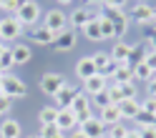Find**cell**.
Returning <instances> with one entry per match:
<instances>
[{"instance_id": "3", "label": "cell", "mask_w": 156, "mask_h": 138, "mask_svg": "<svg viewBox=\"0 0 156 138\" xmlns=\"http://www.w3.org/2000/svg\"><path fill=\"white\" fill-rule=\"evenodd\" d=\"M103 18H108V20L113 23L116 38L126 35V30H129V20H131V18L126 15L123 10H119V8H103Z\"/></svg>"}, {"instance_id": "48", "label": "cell", "mask_w": 156, "mask_h": 138, "mask_svg": "<svg viewBox=\"0 0 156 138\" xmlns=\"http://www.w3.org/2000/svg\"><path fill=\"white\" fill-rule=\"evenodd\" d=\"M86 3H88V5H93V3H103V0H86Z\"/></svg>"}, {"instance_id": "56", "label": "cell", "mask_w": 156, "mask_h": 138, "mask_svg": "<svg viewBox=\"0 0 156 138\" xmlns=\"http://www.w3.org/2000/svg\"><path fill=\"white\" fill-rule=\"evenodd\" d=\"M0 5H3V0H0Z\"/></svg>"}, {"instance_id": "53", "label": "cell", "mask_w": 156, "mask_h": 138, "mask_svg": "<svg viewBox=\"0 0 156 138\" xmlns=\"http://www.w3.org/2000/svg\"><path fill=\"white\" fill-rule=\"evenodd\" d=\"M30 138H41V136H30Z\"/></svg>"}, {"instance_id": "44", "label": "cell", "mask_w": 156, "mask_h": 138, "mask_svg": "<svg viewBox=\"0 0 156 138\" xmlns=\"http://www.w3.org/2000/svg\"><path fill=\"white\" fill-rule=\"evenodd\" d=\"M68 138H88V136H86L81 128H76V131H71V136H68Z\"/></svg>"}, {"instance_id": "40", "label": "cell", "mask_w": 156, "mask_h": 138, "mask_svg": "<svg viewBox=\"0 0 156 138\" xmlns=\"http://www.w3.org/2000/svg\"><path fill=\"white\" fill-rule=\"evenodd\" d=\"M139 138H156V128H136Z\"/></svg>"}, {"instance_id": "8", "label": "cell", "mask_w": 156, "mask_h": 138, "mask_svg": "<svg viewBox=\"0 0 156 138\" xmlns=\"http://www.w3.org/2000/svg\"><path fill=\"white\" fill-rule=\"evenodd\" d=\"M91 60H93V65H96V73H101V75H106V78L113 75L116 68H119V63L111 58V53H93Z\"/></svg>"}, {"instance_id": "7", "label": "cell", "mask_w": 156, "mask_h": 138, "mask_svg": "<svg viewBox=\"0 0 156 138\" xmlns=\"http://www.w3.org/2000/svg\"><path fill=\"white\" fill-rule=\"evenodd\" d=\"M63 85H66V78L61 73H45V75H41V83H38L41 93H45V95H55Z\"/></svg>"}, {"instance_id": "4", "label": "cell", "mask_w": 156, "mask_h": 138, "mask_svg": "<svg viewBox=\"0 0 156 138\" xmlns=\"http://www.w3.org/2000/svg\"><path fill=\"white\" fill-rule=\"evenodd\" d=\"M71 111L78 118V126H83L86 121H91V118H93V113H91V98L86 95V93H78L73 98V103H71Z\"/></svg>"}, {"instance_id": "26", "label": "cell", "mask_w": 156, "mask_h": 138, "mask_svg": "<svg viewBox=\"0 0 156 138\" xmlns=\"http://www.w3.org/2000/svg\"><path fill=\"white\" fill-rule=\"evenodd\" d=\"M136 126H139V128H156V116L141 108L139 116H136Z\"/></svg>"}, {"instance_id": "49", "label": "cell", "mask_w": 156, "mask_h": 138, "mask_svg": "<svg viewBox=\"0 0 156 138\" xmlns=\"http://www.w3.org/2000/svg\"><path fill=\"white\" fill-rule=\"evenodd\" d=\"M25 3H30V0H18V5H25Z\"/></svg>"}, {"instance_id": "43", "label": "cell", "mask_w": 156, "mask_h": 138, "mask_svg": "<svg viewBox=\"0 0 156 138\" xmlns=\"http://www.w3.org/2000/svg\"><path fill=\"white\" fill-rule=\"evenodd\" d=\"M149 48L156 50V30H154V28H151V35H149Z\"/></svg>"}, {"instance_id": "10", "label": "cell", "mask_w": 156, "mask_h": 138, "mask_svg": "<svg viewBox=\"0 0 156 138\" xmlns=\"http://www.w3.org/2000/svg\"><path fill=\"white\" fill-rule=\"evenodd\" d=\"M129 18H133V23H139V25H151L154 18H156V8L146 5V3H136L131 8V15Z\"/></svg>"}, {"instance_id": "32", "label": "cell", "mask_w": 156, "mask_h": 138, "mask_svg": "<svg viewBox=\"0 0 156 138\" xmlns=\"http://www.w3.org/2000/svg\"><path fill=\"white\" fill-rule=\"evenodd\" d=\"M63 131L58 128V123H48V126H41V138H55V136H61Z\"/></svg>"}, {"instance_id": "22", "label": "cell", "mask_w": 156, "mask_h": 138, "mask_svg": "<svg viewBox=\"0 0 156 138\" xmlns=\"http://www.w3.org/2000/svg\"><path fill=\"white\" fill-rule=\"evenodd\" d=\"M119 85H123V83H131L133 81V68L129 65V63H119V68H116V73L111 75Z\"/></svg>"}, {"instance_id": "41", "label": "cell", "mask_w": 156, "mask_h": 138, "mask_svg": "<svg viewBox=\"0 0 156 138\" xmlns=\"http://www.w3.org/2000/svg\"><path fill=\"white\" fill-rule=\"evenodd\" d=\"M126 0H103V8H119V10H123Z\"/></svg>"}, {"instance_id": "20", "label": "cell", "mask_w": 156, "mask_h": 138, "mask_svg": "<svg viewBox=\"0 0 156 138\" xmlns=\"http://www.w3.org/2000/svg\"><path fill=\"white\" fill-rule=\"evenodd\" d=\"M98 121L108 128V126H113V123H119L121 121V113H119V105L116 103H111V105H106L103 111H101V116H98Z\"/></svg>"}, {"instance_id": "6", "label": "cell", "mask_w": 156, "mask_h": 138, "mask_svg": "<svg viewBox=\"0 0 156 138\" xmlns=\"http://www.w3.org/2000/svg\"><path fill=\"white\" fill-rule=\"evenodd\" d=\"M96 18L98 15L93 10H88V8H76V10L68 15V28H71V30H83L91 20H96Z\"/></svg>"}, {"instance_id": "54", "label": "cell", "mask_w": 156, "mask_h": 138, "mask_svg": "<svg viewBox=\"0 0 156 138\" xmlns=\"http://www.w3.org/2000/svg\"><path fill=\"white\" fill-rule=\"evenodd\" d=\"M0 75H3V68H0Z\"/></svg>"}, {"instance_id": "9", "label": "cell", "mask_w": 156, "mask_h": 138, "mask_svg": "<svg viewBox=\"0 0 156 138\" xmlns=\"http://www.w3.org/2000/svg\"><path fill=\"white\" fill-rule=\"evenodd\" d=\"M20 33H23V25L15 20V15H8V18H3L0 20V40H15V38H20Z\"/></svg>"}, {"instance_id": "19", "label": "cell", "mask_w": 156, "mask_h": 138, "mask_svg": "<svg viewBox=\"0 0 156 138\" xmlns=\"http://www.w3.org/2000/svg\"><path fill=\"white\" fill-rule=\"evenodd\" d=\"M129 55H131V45L123 43V40H116L111 48V58L116 63H129Z\"/></svg>"}, {"instance_id": "16", "label": "cell", "mask_w": 156, "mask_h": 138, "mask_svg": "<svg viewBox=\"0 0 156 138\" xmlns=\"http://www.w3.org/2000/svg\"><path fill=\"white\" fill-rule=\"evenodd\" d=\"M30 40L38 43V45H53L55 43V33H51L45 25H41V28H33L30 30Z\"/></svg>"}, {"instance_id": "28", "label": "cell", "mask_w": 156, "mask_h": 138, "mask_svg": "<svg viewBox=\"0 0 156 138\" xmlns=\"http://www.w3.org/2000/svg\"><path fill=\"white\" fill-rule=\"evenodd\" d=\"M146 50H149V45H131V55H129V65L133 68V65H139V63H144V58H146Z\"/></svg>"}, {"instance_id": "14", "label": "cell", "mask_w": 156, "mask_h": 138, "mask_svg": "<svg viewBox=\"0 0 156 138\" xmlns=\"http://www.w3.org/2000/svg\"><path fill=\"white\" fill-rule=\"evenodd\" d=\"M53 48H55V50H61V53H63V50H73V48H76V30L66 28L63 33H58Z\"/></svg>"}, {"instance_id": "23", "label": "cell", "mask_w": 156, "mask_h": 138, "mask_svg": "<svg viewBox=\"0 0 156 138\" xmlns=\"http://www.w3.org/2000/svg\"><path fill=\"white\" fill-rule=\"evenodd\" d=\"M18 136H20V123L13 121V118L3 121V126H0V138H18Z\"/></svg>"}, {"instance_id": "36", "label": "cell", "mask_w": 156, "mask_h": 138, "mask_svg": "<svg viewBox=\"0 0 156 138\" xmlns=\"http://www.w3.org/2000/svg\"><path fill=\"white\" fill-rule=\"evenodd\" d=\"M18 8H20V5H18V0H3L0 10H3V13H10V15H15V13H18Z\"/></svg>"}, {"instance_id": "18", "label": "cell", "mask_w": 156, "mask_h": 138, "mask_svg": "<svg viewBox=\"0 0 156 138\" xmlns=\"http://www.w3.org/2000/svg\"><path fill=\"white\" fill-rule=\"evenodd\" d=\"M10 55H13V60H15V65H25L28 60H30V48H28L25 43H15V45H10Z\"/></svg>"}, {"instance_id": "38", "label": "cell", "mask_w": 156, "mask_h": 138, "mask_svg": "<svg viewBox=\"0 0 156 138\" xmlns=\"http://www.w3.org/2000/svg\"><path fill=\"white\" fill-rule=\"evenodd\" d=\"M146 45H149V43H146ZM144 63L149 65L151 71H156V50H151V48H149V50H146V58H144Z\"/></svg>"}, {"instance_id": "25", "label": "cell", "mask_w": 156, "mask_h": 138, "mask_svg": "<svg viewBox=\"0 0 156 138\" xmlns=\"http://www.w3.org/2000/svg\"><path fill=\"white\" fill-rule=\"evenodd\" d=\"M98 18H101V15H98ZM98 18H96V20H91L88 25L83 28V35L88 38V40H93V43L103 40V38H101V23H98Z\"/></svg>"}, {"instance_id": "5", "label": "cell", "mask_w": 156, "mask_h": 138, "mask_svg": "<svg viewBox=\"0 0 156 138\" xmlns=\"http://www.w3.org/2000/svg\"><path fill=\"white\" fill-rule=\"evenodd\" d=\"M43 25H45L51 33L58 35V33H63L66 28H68V15L61 10V8H53V10L45 13V23H43Z\"/></svg>"}, {"instance_id": "52", "label": "cell", "mask_w": 156, "mask_h": 138, "mask_svg": "<svg viewBox=\"0 0 156 138\" xmlns=\"http://www.w3.org/2000/svg\"><path fill=\"white\" fill-rule=\"evenodd\" d=\"M55 138H68V136H66V133H61V136H55Z\"/></svg>"}, {"instance_id": "37", "label": "cell", "mask_w": 156, "mask_h": 138, "mask_svg": "<svg viewBox=\"0 0 156 138\" xmlns=\"http://www.w3.org/2000/svg\"><path fill=\"white\" fill-rule=\"evenodd\" d=\"M106 91H108V95H111V101H113V103H119V101H123V98H121V85H119V83H113V85H108V88H106Z\"/></svg>"}, {"instance_id": "27", "label": "cell", "mask_w": 156, "mask_h": 138, "mask_svg": "<svg viewBox=\"0 0 156 138\" xmlns=\"http://www.w3.org/2000/svg\"><path fill=\"white\" fill-rule=\"evenodd\" d=\"M154 73H156V71H151V68L146 65V63L133 65V81H146V83H149L151 78H154Z\"/></svg>"}, {"instance_id": "13", "label": "cell", "mask_w": 156, "mask_h": 138, "mask_svg": "<svg viewBox=\"0 0 156 138\" xmlns=\"http://www.w3.org/2000/svg\"><path fill=\"white\" fill-rule=\"evenodd\" d=\"M116 105H119L121 121H136V116L141 111V103L136 101V98H123V101H119Z\"/></svg>"}, {"instance_id": "12", "label": "cell", "mask_w": 156, "mask_h": 138, "mask_svg": "<svg viewBox=\"0 0 156 138\" xmlns=\"http://www.w3.org/2000/svg\"><path fill=\"white\" fill-rule=\"evenodd\" d=\"M78 93H81V91H78L76 85H71V83H66V85L61 88V91H58V93L53 95V98H55V103H58V111H66V108H71V103H73V98H76Z\"/></svg>"}, {"instance_id": "29", "label": "cell", "mask_w": 156, "mask_h": 138, "mask_svg": "<svg viewBox=\"0 0 156 138\" xmlns=\"http://www.w3.org/2000/svg\"><path fill=\"white\" fill-rule=\"evenodd\" d=\"M98 23H101V38H103V40H113V38H116V30H113V23L108 20V18H98Z\"/></svg>"}, {"instance_id": "30", "label": "cell", "mask_w": 156, "mask_h": 138, "mask_svg": "<svg viewBox=\"0 0 156 138\" xmlns=\"http://www.w3.org/2000/svg\"><path fill=\"white\" fill-rule=\"evenodd\" d=\"M126 133H129V128L123 126V121L108 126V131H106V138H126Z\"/></svg>"}, {"instance_id": "50", "label": "cell", "mask_w": 156, "mask_h": 138, "mask_svg": "<svg viewBox=\"0 0 156 138\" xmlns=\"http://www.w3.org/2000/svg\"><path fill=\"white\" fill-rule=\"evenodd\" d=\"M149 28H154V30H156V18H154V23H151V25H149Z\"/></svg>"}, {"instance_id": "33", "label": "cell", "mask_w": 156, "mask_h": 138, "mask_svg": "<svg viewBox=\"0 0 156 138\" xmlns=\"http://www.w3.org/2000/svg\"><path fill=\"white\" fill-rule=\"evenodd\" d=\"M15 65V60H13V55H10V48L0 55V68H3V73H10V68Z\"/></svg>"}, {"instance_id": "35", "label": "cell", "mask_w": 156, "mask_h": 138, "mask_svg": "<svg viewBox=\"0 0 156 138\" xmlns=\"http://www.w3.org/2000/svg\"><path fill=\"white\" fill-rule=\"evenodd\" d=\"M13 111V98H8L5 93H0V116H8Z\"/></svg>"}, {"instance_id": "31", "label": "cell", "mask_w": 156, "mask_h": 138, "mask_svg": "<svg viewBox=\"0 0 156 138\" xmlns=\"http://www.w3.org/2000/svg\"><path fill=\"white\" fill-rule=\"evenodd\" d=\"M91 103H93L96 108H98V111H103V108H106V105H111L113 101H111L108 91H103V93H98V95H93V98H91Z\"/></svg>"}, {"instance_id": "42", "label": "cell", "mask_w": 156, "mask_h": 138, "mask_svg": "<svg viewBox=\"0 0 156 138\" xmlns=\"http://www.w3.org/2000/svg\"><path fill=\"white\" fill-rule=\"evenodd\" d=\"M146 85H149V95H156V73H154V78H151Z\"/></svg>"}, {"instance_id": "47", "label": "cell", "mask_w": 156, "mask_h": 138, "mask_svg": "<svg viewBox=\"0 0 156 138\" xmlns=\"http://www.w3.org/2000/svg\"><path fill=\"white\" fill-rule=\"evenodd\" d=\"M71 3H73V0H58V5H61V8L63 5H71Z\"/></svg>"}, {"instance_id": "34", "label": "cell", "mask_w": 156, "mask_h": 138, "mask_svg": "<svg viewBox=\"0 0 156 138\" xmlns=\"http://www.w3.org/2000/svg\"><path fill=\"white\" fill-rule=\"evenodd\" d=\"M136 95H139L136 81H131V83H123V85H121V98H136Z\"/></svg>"}, {"instance_id": "55", "label": "cell", "mask_w": 156, "mask_h": 138, "mask_svg": "<svg viewBox=\"0 0 156 138\" xmlns=\"http://www.w3.org/2000/svg\"><path fill=\"white\" fill-rule=\"evenodd\" d=\"M136 3H144V0H136Z\"/></svg>"}, {"instance_id": "46", "label": "cell", "mask_w": 156, "mask_h": 138, "mask_svg": "<svg viewBox=\"0 0 156 138\" xmlns=\"http://www.w3.org/2000/svg\"><path fill=\"white\" fill-rule=\"evenodd\" d=\"M5 50H8V45H5V40H0V55H3Z\"/></svg>"}, {"instance_id": "21", "label": "cell", "mask_w": 156, "mask_h": 138, "mask_svg": "<svg viewBox=\"0 0 156 138\" xmlns=\"http://www.w3.org/2000/svg\"><path fill=\"white\" fill-rule=\"evenodd\" d=\"M76 75L81 78V81L96 75V65H93V60H91V55H88V58H81V60L76 63Z\"/></svg>"}, {"instance_id": "51", "label": "cell", "mask_w": 156, "mask_h": 138, "mask_svg": "<svg viewBox=\"0 0 156 138\" xmlns=\"http://www.w3.org/2000/svg\"><path fill=\"white\" fill-rule=\"evenodd\" d=\"M0 93H3V75H0Z\"/></svg>"}, {"instance_id": "1", "label": "cell", "mask_w": 156, "mask_h": 138, "mask_svg": "<svg viewBox=\"0 0 156 138\" xmlns=\"http://www.w3.org/2000/svg\"><path fill=\"white\" fill-rule=\"evenodd\" d=\"M15 20L20 23L23 28H33L38 20H41V5H38L35 0L20 5V8H18V13H15Z\"/></svg>"}, {"instance_id": "17", "label": "cell", "mask_w": 156, "mask_h": 138, "mask_svg": "<svg viewBox=\"0 0 156 138\" xmlns=\"http://www.w3.org/2000/svg\"><path fill=\"white\" fill-rule=\"evenodd\" d=\"M81 131L86 133V136H88V138H103L106 136V126L98 121V118H91V121H86L83 126H81Z\"/></svg>"}, {"instance_id": "2", "label": "cell", "mask_w": 156, "mask_h": 138, "mask_svg": "<svg viewBox=\"0 0 156 138\" xmlns=\"http://www.w3.org/2000/svg\"><path fill=\"white\" fill-rule=\"evenodd\" d=\"M3 93L8 98H25L28 95V85L20 81V78H15L13 73H3Z\"/></svg>"}, {"instance_id": "45", "label": "cell", "mask_w": 156, "mask_h": 138, "mask_svg": "<svg viewBox=\"0 0 156 138\" xmlns=\"http://www.w3.org/2000/svg\"><path fill=\"white\" fill-rule=\"evenodd\" d=\"M126 138H139V131H129V133H126Z\"/></svg>"}, {"instance_id": "39", "label": "cell", "mask_w": 156, "mask_h": 138, "mask_svg": "<svg viewBox=\"0 0 156 138\" xmlns=\"http://www.w3.org/2000/svg\"><path fill=\"white\" fill-rule=\"evenodd\" d=\"M141 108H144V111H149V113H154V116H156V95H149V98H146V101L141 103Z\"/></svg>"}, {"instance_id": "15", "label": "cell", "mask_w": 156, "mask_h": 138, "mask_svg": "<svg viewBox=\"0 0 156 138\" xmlns=\"http://www.w3.org/2000/svg\"><path fill=\"white\" fill-rule=\"evenodd\" d=\"M58 128H61L63 133H68V131H76L78 128V118H76V113L71 111V108H66V111H61L58 113Z\"/></svg>"}, {"instance_id": "11", "label": "cell", "mask_w": 156, "mask_h": 138, "mask_svg": "<svg viewBox=\"0 0 156 138\" xmlns=\"http://www.w3.org/2000/svg\"><path fill=\"white\" fill-rule=\"evenodd\" d=\"M106 88H108V78L101 75V73H96V75H91V78H86V81H83V93L88 95V98L103 93Z\"/></svg>"}, {"instance_id": "24", "label": "cell", "mask_w": 156, "mask_h": 138, "mask_svg": "<svg viewBox=\"0 0 156 138\" xmlns=\"http://www.w3.org/2000/svg\"><path fill=\"white\" fill-rule=\"evenodd\" d=\"M58 105H45V108H41V113H38V123L41 126H48V123H55L58 121Z\"/></svg>"}]
</instances>
